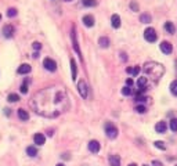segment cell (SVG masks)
Listing matches in <instances>:
<instances>
[{
  "label": "cell",
  "mask_w": 177,
  "mask_h": 166,
  "mask_svg": "<svg viewBox=\"0 0 177 166\" xmlns=\"http://www.w3.org/2000/svg\"><path fill=\"white\" fill-rule=\"evenodd\" d=\"M31 107L36 114L44 118H57L69 109V98L64 89L51 86L35 94L31 101Z\"/></svg>",
  "instance_id": "obj_1"
},
{
  "label": "cell",
  "mask_w": 177,
  "mask_h": 166,
  "mask_svg": "<svg viewBox=\"0 0 177 166\" xmlns=\"http://www.w3.org/2000/svg\"><path fill=\"white\" fill-rule=\"evenodd\" d=\"M144 71H145V73L148 76H151V78H154L155 81L159 78H162V75L165 73V68L162 64H158V62H145V65H144Z\"/></svg>",
  "instance_id": "obj_2"
},
{
  "label": "cell",
  "mask_w": 177,
  "mask_h": 166,
  "mask_svg": "<svg viewBox=\"0 0 177 166\" xmlns=\"http://www.w3.org/2000/svg\"><path fill=\"white\" fill-rule=\"evenodd\" d=\"M105 133L110 138H116L118 137V127L115 126L114 123L107 122L105 123Z\"/></svg>",
  "instance_id": "obj_3"
},
{
  "label": "cell",
  "mask_w": 177,
  "mask_h": 166,
  "mask_svg": "<svg viewBox=\"0 0 177 166\" xmlns=\"http://www.w3.org/2000/svg\"><path fill=\"white\" fill-rule=\"evenodd\" d=\"M144 37H145L147 42H149V43H154V42H156L158 35H156V32H155L154 28H147L145 31H144Z\"/></svg>",
  "instance_id": "obj_4"
},
{
  "label": "cell",
  "mask_w": 177,
  "mask_h": 166,
  "mask_svg": "<svg viewBox=\"0 0 177 166\" xmlns=\"http://www.w3.org/2000/svg\"><path fill=\"white\" fill-rule=\"evenodd\" d=\"M43 67L46 68L47 71H50V72H54V71L57 69V62H55L54 60H51V58H44Z\"/></svg>",
  "instance_id": "obj_5"
},
{
  "label": "cell",
  "mask_w": 177,
  "mask_h": 166,
  "mask_svg": "<svg viewBox=\"0 0 177 166\" xmlns=\"http://www.w3.org/2000/svg\"><path fill=\"white\" fill-rule=\"evenodd\" d=\"M71 36H72V44H73V49H75L76 54H78L79 57L82 58V51H80V49H79L78 39H76V31H75V26H73V28H72V33H71Z\"/></svg>",
  "instance_id": "obj_6"
},
{
  "label": "cell",
  "mask_w": 177,
  "mask_h": 166,
  "mask_svg": "<svg viewBox=\"0 0 177 166\" xmlns=\"http://www.w3.org/2000/svg\"><path fill=\"white\" fill-rule=\"evenodd\" d=\"M78 90H79V94H80L83 98H86V97H87V93H88L86 82H84V81H80V82H79V83H78Z\"/></svg>",
  "instance_id": "obj_7"
},
{
  "label": "cell",
  "mask_w": 177,
  "mask_h": 166,
  "mask_svg": "<svg viewBox=\"0 0 177 166\" xmlns=\"http://www.w3.org/2000/svg\"><path fill=\"white\" fill-rule=\"evenodd\" d=\"M161 50H162V53H165V54H170V53L173 51V46L169 43V42L163 40L161 43Z\"/></svg>",
  "instance_id": "obj_8"
},
{
  "label": "cell",
  "mask_w": 177,
  "mask_h": 166,
  "mask_svg": "<svg viewBox=\"0 0 177 166\" xmlns=\"http://www.w3.org/2000/svg\"><path fill=\"white\" fill-rule=\"evenodd\" d=\"M88 151L93 154H97L100 151V143L97 140H91L90 143H88Z\"/></svg>",
  "instance_id": "obj_9"
},
{
  "label": "cell",
  "mask_w": 177,
  "mask_h": 166,
  "mask_svg": "<svg viewBox=\"0 0 177 166\" xmlns=\"http://www.w3.org/2000/svg\"><path fill=\"white\" fill-rule=\"evenodd\" d=\"M3 35H4V37H13L14 26L13 25H4L3 26Z\"/></svg>",
  "instance_id": "obj_10"
},
{
  "label": "cell",
  "mask_w": 177,
  "mask_h": 166,
  "mask_svg": "<svg viewBox=\"0 0 177 166\" xmlns=\"http://www.w3.org/2000/svg\"><path fill=\"white\" fill-rule=\"evenodd\" d=\"M33 141L36 145H43L46 143V137H44V134H42V133H36L33 136Z\"/></svg>",
  "instance_id": "obj_11"
},
{
  "label": "cell",
  "mask_w": 177,
  "mask_h": 166,
  "mask_svg": "<svg viewBox=\"0 0 177 166\" xmlns=\"http://www.w3.org/2000/svg\"><path fill=\"white\" fill-rule=\"evenodd\" d=\"M31 65L29 64H22V65H19L18 67V73L19 75H26V73H29L31 72Z\"/></svg>",
  "instance_id": "obj_12"
},
{
  "label": "cell",
  "mask_w": 177,
  "mask_h": 166,
  "mask_svg": "<svg viewBox=\"0 0 177 166\" xmlns=\"http://www.w3.org/2000/svg\"><path fill=\"white\" fill-rule=\"evenodd\" d=\"M71 69H72V81H76V76H78V67H76V62L73 58H71Z\"/></svg>",
  "instance_id": "obj_13"
},
{
  "label": "cell",
  "mask_w": 177,
  "mask_h": 166,
  "mask_svg": "<svg viewBox=\"0 0 177 166\" xmlns=\"http://www.w3.org/2000/svg\"><path fill=\"white\" fill-rule=\"evenodd\" d=\"M111 24H112V26H114L115 29H118L120 26V17L118 15V14H114L112 18H111Z\"/></svg>",
  "instance_id": "obj_14"
},
{
  "label": "cell",
  "mask_w": 177,
  "mask_h": 166,
  "mask_svg": "<svg viewBox=\"0 0 177 166\" xmlns=\"http://www.w3.org/2000/svg\"><path fill=\"white\" fill-rule=\"evenodd\" d=\"M166 129H167L166 122H158V123H156V126H155V130L158 133H165V132H166Z\"/></svg>",
  "instance_id": "obj_15"
},
{
  "label": "cell",
  "mask_w": 177,
  "mask_h": 166,
  "mask_svg": "<svg viewBox=\"0 0 177 166\" xmlns=\"http://www.w3.org/2000/svg\"><path fill=\"white\" fill-rule=\"evenodd\" d=\"M83 24L86 26H88V28H91V26L94 25V18L93 15H84L83 17Z\"/></svg>",
  "instance_id": "obj_16"
},
{
  "label": "cell",
  "mask_w": 177,
  "mask_h": 166,
  "mask_svg": "<svg viewBox=\"0 0 177 166\" xmlns=\"http://www.w3.org/2000/svg\"><path fill=\"white\" fill-rule=\"evenodd\" d=\"M110 165L111 166H120V158L118 155H111L110 156Z\"/></svg>",
  "instance_id": "obj_17"
},
{
  "label": "cell",
  "mask_w": 177,
  "mask_h": 166,
  "mask_svg": "<svg viewBox=\"0 0 177 166\" xmlns=\"http://www.w3.org/2000/svg\"><path fill=\"white\" fill-rule=\"evenodd\" d=\"M98 44L102 47V49H107V47L110 46V39H108V37H105V36L100 37V39H98Z\"/></svg>",
  "instance_id": "obj_18"
},
{
  "label": "cell",
  "mask_w": 177,
  "mask_h": 166,
  "mask_svg": "<svg viewBox=\"0 0 177 166\" xmlns=\"http://www.w3.org/2000/svg\"><path fill=\"white\" fill-rule=\"evenodd\" d=\"M18 118L21 120H28L29 119V114L25 111V109L21 108V109H18Z\"/></svg>",
  "instance_id": "obj_19"
},
{
  "label": "cell",
  "mask_w": 177,
  "mask_h": 166,
  "mask_svg": "<svg viewBox=\"0 0 177 166\" xmlns=\"http://www.w3.org/2000/svg\"><path fill=\"white\" fill-rule=\"evenodd\" d=\"M165 29H166L167 33H175V31H176V28H175V25H173V22H169V21L165 24Z\"/></svg>",
  "instance_id": "obj_20"
},
{
  "label": "cell",
  "mask_w": 177,
  "mask_h": 166,
  "mask_svg": "<svg viewBox=\"0 0 177 166\" xmlns=\"http://www.w3.org/2000/svg\"><path fill=\"white\" fill-rule=\"evenodd\" d=\"M26 154H28L29 156H36L37 155V150H36V147H28L26 148Z\"/></svg>",
  "instance_id": "obj_21"
},
{
  "label": "cell",
  "mask_w": 177,
  "mask_h": 166,
  "mask_svg": "<svg viewBox=\"0 0 177 166\" xmlns=\"http://www.w3.org/2000/svg\"><path fill=\"white\" fill-rule=\"evenodd\" d=\"M126 72L132 73V75H138L140 73V67H134V68H126Z\"/></svg>",
  "instance_id": "obj_22"
},
{
  "label": "cell",
  "mask_w": 177,
  "mask_h": 166,
  "mask_svg": "<svg viewBox=\"0 0 177 166\" xmlns=\"http://www.w3.org/2000/svg\"><path fill=\"white\" fill-rule=\"evenodd\" d=\"M140 21L141 22H144V24H149L151 22V15H149V14H141Z\"/></svg>",
  "instance_id": "obj_23"
},
{
  "label": "cell",
  "mask_w": 177,
  "mask_h": 166,
  "mask_svg": "<svg viewBox=\"0 0 177 166\" xmlns=\"http://www.w3.org/2000/svg\"><path fill=\"white\" fill-rule=\"evenodd\" d=\"M82 3H83V6H84V7H94V6L97 4V2H96V0H83V2H82Z\"/></svg>",
  "instance_id": "obj_24"
},
{
  "label": "cell",
  "mask_w": 177,
  "mask_h": 166,
  "mask_svg": "<svg viewBox=\"0 0 177 166\" xmlns=\"http://www.w3.org/2000/svg\"><path fill=\"white\" fill-rule=\"evenodd\" d=\"M7 100H8V101H10V103H15V101H18V100H19V97H18V94H15V93H11L10 96L7 97Z\"/></svg>",
  "instance_id": "obj_25"
},
{
  "label": "cell",
  "mask_w": 177,
  "mask_h": 166,
  "mask_svg": "<svg viewBox=\"0 0 177 166\" xmlns=\"http://www.w3.org/2000/svg\"><path fill=\"white\" fill-rule=\"evenodd\" d=\"M170 91H172L173 96H177V81L172 82V85H170Z\"/></svg>",
  "instance_id": "obj_26"
},
{
  "label": "cell",
  "mask_w": 177,
  "mask_h": 166,
  "mask_svg": "<svg viewBox=\"0 0 177 166\" xmlns=\"http://www.w3.org/2000/svg\"><path fill=\"white\" fill-rule=\"evenodd\" d=\"M169 126H170V129H172L173 132H177V119H172V120H170Z\"/></svg>",
  "instance_id": "obj_27"
},
{
  "label": "cell",
  "mask_w": 177,
  "mask_h": 166,
  "mask_svg": "<svg viewBox=\"0 0 177 166\" xmlns=\"http://www.w3.org/2000/svg\"><path fill=\"white\" fill-rule=\"evenodd\" d=\"M122 94H123V96H130V94H132V89L129 87V86L123 87V89H122Z\"/></svg>",
  "instance_id": "obj_28"
},
{
  "label": "cell",
  "mask_w": 177,
  "mask_h": 166,
  "mask_svg": "<svg viewBox=\"0 0 177 166\" xmlns=\"http://www.w3.org/2000/svg\"><path fill=\"white\" fill-rule=\"evenodd\" d=\"M7 15L8 17H15L17 15V10H15V8H13V7L8 8V10H7Z\"/></svg>",
  "instance_id": "obj_29"
},
{
  "label": "cell",
  "mask_w": 177,
  "mask_h": 166,
  "mask_svg": "<svg viewBox=\"0 0 177 166\" xmlns=\"http://www.w3.org/2000/svg\"><path fill=\"white\" fill-rule=\"evenodd\" d=\"M136 111H137L138 114H144V112L147 111V108L144 105H137V107H136Z\"/></svg>",
  "instance_id": "obj_30"
},
{
  "label": "cell",
  "mask_w": 177,
  "mask_h": 166,
  "mask_svg": "<svg viewBox=\"0 0 177 166\" xmlns=\"http://www.w3.org/2000/svg\"><path fill=\"white\" fill-rule=\"evenodd\" d=\"M155 147L159 148V150H166V147H165L163 141H155Z\"/></svg>",
  "instance_id": "obj_31"
},
{
  "label": "cell",
  "mask_w": 177,
  "mask_h": 166,
  "mask_svg": "<svg viewBox=\"0 0 177 166\" xmlns=\"http://www.w3.org/2000/svg\"><path fill=\"white\" fill-rule=\"evenodd\" d=\"M21 93L22 94H26L28 93V83H22V86H21Z\"/></svg>",
  "instance_id": "obj_32"
},
{
  "label": "cell",
  "mask_w": 177,
  "mask_h": 166,
  "mask_svg": "<svg viewBox=\"0 0 177 166\" xmlns=\"http://www.w3.org/2000/svg\"><path fill=\"white\" fill-rule=\"evenodd\" d=\"M32 47H33L35 50H40V49H42V44H40L39 42H33V44H32Z\"/></svg>",
  "instance_id": "obj_33"
},
{
  "label": "cell",
  "mask_w": 177,
  "mask_h": 166,
  "mask_svg": "<svg viewBox=\"0 0 177 166\" xmlns=\"http://www.w3.org/2000/svg\"><path fill=\"white\" fill-rule=\"evenodd\" d=\"M130 7H132L133 11H138V4H137L136 2H132V3H130Z\"/></svg>",
  "instance_id": "obj_34"
},
{
  "label": "cell",
  "mask_w": 177,
  "mask_h": 166,
  "mask_svg": "<svg viewBox=\"0 0 177 166\" xmlns=\"http://www.w3.org/2000/svg\"><path fill=\"white\" fill-rule=\"evenodd\" d=\"M152 165H154V166H163L159 161H152Z\"/></svg>",
  "instance_id": "obj_35"
},
{
  "label": "cell",
  "mask_w": 177,
  "mask_h": 166,
  "mask_svg": "<svg viewBox=\"0 0 177 166\" xmlns=\"http://www.w3.org/2000/svg\"><path fill=\"white\" fill-rule=\"evenodd\" d=\"M126 85H127L129 87H130V86L133 85V79H127V81H126Z\"/></svg>",
  "instance_id": "obj_36"
},
{
  "label": "cell",
  "mask_w": 177,
  "mask_h": 166,
  "mask_svg": "<svg viewBox=\"0 0 177 166\" xmlns=\"http://www.w3.org/2000/svg\"><path fill=\"white\" fill-rule=\"evenodd\" d=\"M4 114H6V115H10V109L6 108V109H4Z\"/></svg>",
  "instance_id": "obj_37"
},
{
  "label": "cell",
  "mask_w": 177,
  "mask_h": 166,
  "mask_svg": "<svg viewBox=\"0 0 177 166\" xmlns=\"http://www.w3.org/2000/svg\"><path fill=\"white\" fill-rule=\"evenodd\" d=\"M55 166H65L64 164H58V165H55Z\"/></svg>",
  "instance_id": "obj_38"
},
{
  "label": "cell",
  "mask_w": 177,
  "mask_h": 166,
  "mask_svg": "<svg viewBox=\"0 0 177 166\" xmlns=\"http://www.w3.org/2000/svg\"><path fill=\"white\" fill-rule=\"evenodd\" d=\"M129 166H137V165H136V164H130V165H129Z\"/></svg>",
  "instance_id": "obj_39"
},
{
  "label": "cell",
  "mask_w": 177,
  "mask_h": 166,
  "mask_svg": "<svg viewBox=\"0 0 177 166\" xmlns=\"http://www.w3.org/2000/svg\"><path fill=\"white\" fill-rule=\"evenodd\" d=\"M65 2H72V0H65Z\"/></svg>",
  "instance_id": "obj_40"
},
{
  "label": "cell",
  "mask_w": 177,
  "mask_h": 166,
  "mask_svg": "<svg viewBox=\"0 0 177 166\" xmlns=\"http://www.w3.org/2000/svg\"><path fill=\"white\" fill-rule=\"evenodd\" d=\"M0 20H2V14H0Z\"/></svg>",
  "instance_id": "obj_41"
},
{
  "label": "cell",
  "mask_w": 177,
  "mask_h": 166,
  "mask_svg": "<svg viewBox=\"0 0 177 166\" xmlns=\"http://www.w3.org/2000/svg\"><path fill=\"white\" fill-rule=\"evenodd\" d=\"M143 166H148V165H143Z\"/></svg>",
  "instance_id": "obj_42"
},
{
  "label": "cell",
  "mask_w": 177,
  "mask_h": 166,
  "mask_svg": "<svg viewBox=\"0 0 177 166\" xmlns=\"http://www.w3.org/2000/svg\"><path fill=\"white\" fill-rule=\"evenodd\" d=\"M176 166H177V165H176Z\"/></svg>",
  "instance_id": "obj_43"
}]
</instances>
